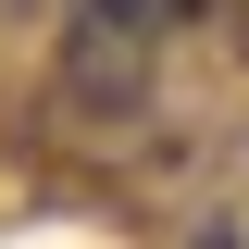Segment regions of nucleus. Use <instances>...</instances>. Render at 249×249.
I'll return each mask as SVG.
<instances>
[{
    "instance_id": "1",
    "label": "nucleus",
    "mask_w": 249,
    "mask_h": 249,
    "mask_svg": "<svg viewBox=\"0 0 249 249\" xmlns=\"http://www.w3.org/2000/svg\"><path fill=\"white\" fill-rule=\"evenodd\" d=\"M162 25H175V0H75V25H62V100H75L88 124L137 112Z\"/></svg>"
},
{
    "instance_id": "2",
    "label": "nucleus",
    "mask_w": 249,
    "mask_h": 249,
    "mask_svg": "<svg viewBox=\"0 0 249 249\" xmlns=\"http://www.w3.org/2000/svg\"><path fill=\"white\" fill-rule=\"evenodd\" d=\"M187 13H224V0H175V25H187Z\"/></svg>"
},
{
    "instance_id": "3",
    "label": "nucleus",
    "mask_w": 249,
    "mask_h": 249,
    "mask_svg": "<svg viewBox=\"0 0 249 249\" xmlns=\"http://www.w3.org/2000/svg\"><path fill=\"white\" fill-rule=\"evenodd\" d=\"M237 13H249V0H237Z\"/></svg>"
},
{
    "instance_id": "4",
    "label": "nucleus",
    "mask_w": 249,
    "mask_h": 249,
    "mask_svg": "<svg viewBox=\"0 0 249 249\" xmlns=\"http://www.w3.org/2000/svg\"><path fill=\"white\" fill-rule=\"evenodd\" d=\"M212 249H224V237H212Z\"/></svg>"
}]
</instances>
